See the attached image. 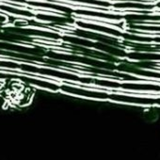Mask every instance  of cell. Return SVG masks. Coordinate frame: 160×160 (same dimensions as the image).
<instances>
[{
    "label": "cell",
    "instance_id": "obj_1",
    "mask_svg": "<svg viewBox=\"0 0 160 160\" xmlns=\"http://www.w3.org/2000/svg\"><path fill=\"white\" fill-rule=\"evenodd\" d=\"M101 100H109L117 103L138 105V106H156L160 107V96H142L124 92H108L102 91Z\"/></svg>",
    "mask_w": 160,
    "mask_h": 160
},
{
    "label": "cell",
    "instance_id": "obj_2",
    "mask_svg": "<svg viewBox=\"0 0 160 160\" xmlns=\"http://www.w3.org/2000/svg\"><path fill=\"white\" fill-rule=\"evenodd\" d=\"M130 58L135 59H151V60H160L159 54H148V53H131L127 55Z\"/></svg>",
    "mask_w": 160,
    "mask_h": 160
},
{
    "label": "cell",
    "instance_id": "obj_3",
    "mask_svg": "<svg viewBox=\"0 0 160 160\" xmlns=\"http://www.w3.org/2000/svg\"><path fill=\"white\" fill-rule=\"evenodd\" d=\"M9 1H12V2H19V3H28V1H26V0H9Z\"/></svg>",
    "mask_w": 160,
    "mask_h": 160
}]
</instances>
